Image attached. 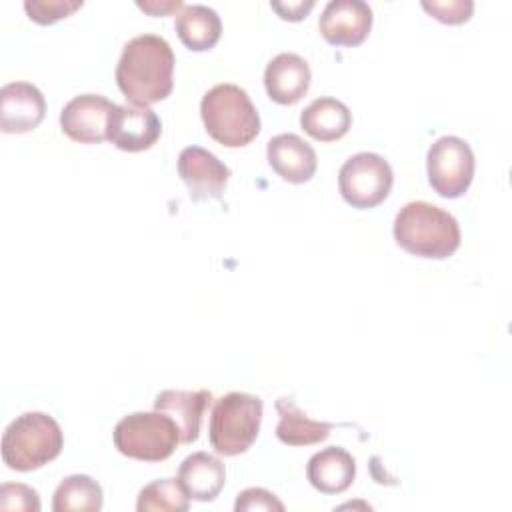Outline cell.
<instances>
[{"label": "cell", "instance_id": "ba28073f", "mask_svg": "<svg viewBox=\"0 0 512 512\" xmlns=\"http://www.w3.org/2000/svg\"><path fill=\"white\" fill-rule=\"evenodd\" d=\"M428 182L442 198H460L474 178V154L466 140L458 136H442L426 156Z\"/></svg>", "mask_w": 512, "mask_h": 512}, {"label": "cell", "instance_id": "d4e9b609", "mask_svg": "<svg viewBox=\"0 0 512 512\" xmlns=\"http://www.w3.org/2000/svg\"><path fill=\"white\" fill-rule=\"evenodd\" d=\"M0 510L38 512L40 510L38 492L26 484L6 482L0 486Z\"/></svg>", "mask_w": 512, "mask_h": 512}, {"label": "cell", "instance_id": "f1b7e54d", "mask_svg": "<svg viewBox=\"0 0 512 512\" xmlns=\"http://www.w3.org/2000/svg\"><path fill=\"white\" fill-rule=\"evenodd\" d=\"M138 8H142L144 12H148L152 16H164V14H170L174 10H182L184 4L180 0H166V2L150 0V2H138Z\"/></svg>", "mask_w": 512, "mask_h": 512}, {"label": "cell", "instance_id": "9c48e42d", "mask_svg": "<svg viewBox=\"0 0 512 512\" xmlns=\"http://www.w3.org/2000/svg\"><path fill=\"white\" fill-rule=\"evenodd\" d=\"M116 104L100 94L74 96L60 112L62 132L80 144L108 140V124Z\"/></svg>", "mask_w": 512, "mask_h": 512}, {"label": "cell", "instance_id": "44dd1931", "mask_svg": "<svg viewBox=\"0 0 512 512\" xmlns=\"http://www.w3.org/2000/svg\"><path fill=\"white\" fill-rule=\"evenodd\" d=\"M276 412L280 416L276 436L288 446H310L324 442L330 436V422L310 420L290 398H278Z\"/></svg>", "mask_w": 512, "mask_h": 512}, {"label": "cell", "instance_id": "83f0119b", "mask_svg": "<svg viewBox=\"0 0 512 512\" xmlns=\"http://www.w3.org/2000/svg\"><path fill=\"white\" fill-rule=\"evenodd\" d=\"M272 10L278 12V16L282 20H290V22H298L302 18H306V14L314 8V0H298V2H272L270 4Z\"/></svg>", "mask_w": 512, "mask_h": 512}, {"label": "cell", "instance_id": "7a4b0ae2", "mask_svg": "<svg viewBox=\"0 0 512 512\" xmlns=\"http://www.w3.org/2000/svg\"><path fill=\"white\" fill-rule=\"evenodd\" d=\"M394 240L414 256L444 260L460 246V226L450 212L430 202H408L394 218Z\"/></svg>", "mask_w": 512, "mask_h": 512}, {"label": "cell", "instance_id": "ac0fdd59", "mask_svg": "<svg viewBox=\"0 0 512 512\" xmlns=\"http://www.w3.org/2000/svg\"><path fill=\"white\" fill-rule=\"evenodd\" d=\"M178 482L190 500L212 502L226 482L224 464L208 454L194 452L186 456L178 468Z\"/></svg>", "mask_w": 512, "mask_h": 512}, {"label": "cell", "instance_id": "8fae6325", "mask_svg": "<svg viewBox=\"0 0 512 512\" xmlns=\"http://www.w3.org/2000/svg\"><path fill=\"white\" fill-rule=\"evenodd\" d=\"M178 174L186 184L190 198L198 202L222 196L230 178V168L212 152L200 146H188L178 156Z\"/></svg>", "mask_w": 512, "mask_h": 512}, {"label": "cell", "instance_id": "277c9868", "mask_svg": "<svg viewBox=\"0 0 512 512\" xmlns=\"http://www.w3.org/2000/svg\"><path fill=\"white\" fill-rule=\"evenodd\" d=\"M64 446L58 422L44 412H24L12 420L2 436V460L8 468L30 472L52 462Z\"/></svg>", "mask_w": 512, "mask_h": 512}, {"label": "cell", "instance_id": "e0dca14e", "mask_svg": "<svg viewBox=\"0 0 512 512\" xmlns=\"http://www.w3.org/2000/svg\"><path fill=\"white\" fill-rule=\"evenodd\" d=\"M356 476V460L340 446H328L316 452L306 466L308 482L322 494H340L348 490Z\"/></svg>", "mask_w": 512, "mask_h": 512}, {"label": "cell", "instance_id": "6da1fadb", "mask_svg": "<svg viewBox=\"0 0 512 512\" xmlns=\"http://www.w3.org/2000/svg\"><path fill=\"white\" fill-rule=\"evenodd\" d=\"M174 52L156 34H140L124 44L116 66V84L136 106H150L170 96L174 80Z\"/></svg>", "mask_w": 512, "mask_h": 512}, {"label": "cell", "instance_id": "3957f363", "mask_svg": "<svg viewBox=\"0 0 512 512\" xmlns=\"http://www.w3.org/2000/svg\"><path fill=\"white\" fill-rule=\"evenodd\" d=\"M200 114L210 138L228 148L250 144L260 132V116L244 88L236 84H216L202 102Z\"/></svg>", "mask_w": 512, "mask_h": 512}, {"label": "cell", "instance_id": "cb8c5ba5", "mask_svg": "<svg viewBox=\"0 0 512 512\" xmlns=\"http://www.w3.org/2000/svg\"><path fill=\"white\" fill-rule=\"evenodd\" d=\"M82 6V0H26L24 10L28 18L36 24H54L68 18Z\"/></svg>", "mask_w": 512, "mask_h": 512}, {"label": "cell", "instance_id": "d6986e66", "mask_svg": "<svg viewBox=\"0 0 512 512\" xmlns=\"http://www.w3.org/2000/svg\"><path fill=\"white\" fill-rule=\"evenodd\" d=\"M302 130L320 142L340 140L352 126L348 106L336 98L324 96L312 100L300 114Z\"/></svg>", "mask_w": 512, "mask_h": 512}, {"label": "cell", "instance_id": "484cf974", "mask_svg": "<svg viewBox=\"0 0 512 512\" xmlns=\"http://www.w3.org/2000/svg\"><path fill=\"white\" fill-rule=\"evenodd\" d=\"M422 8L444 24H462L472 16V0H424Z\"/></svg>", "mask_w": 512, "mask_h": 512}, {"label": "cell", "instance_id": "30bf717a", "mask_svg": "<svg viewBox=\"0 0 512 512\" xmlns=\"http://www.w3.org/2000/svg\"><path fill=\"white\" fill-rule=\"evenodd\" d=\"M372 28V8L364 0H332L324 6L318 30L332 46H358Z\"/></svg>", "mask_w": 512, "mask_h": 512}, {"label": "cell", "instance_id": "9a60e30c", "mask_svg": "<svg viewBox=\"0 0 512 512\" xmlns=\"http://www.w3.org/2000/svg\"><path fill=\"white\" fill-rule=\"evenodd\" d=\"M266 158L272 170L290 184L308 182L318 166L314 148L298 134H278L268 140Z\"/></svg>", "mask_w": 512, "mask_h": 512}, {"label": "cell", "instance_id": "7c38bea8", "mask_svg": "<svg viewBox=\"0 0 512 512\" xmlns=\"http://www.w3.org/2000/svg\"><path fill=\"white\" fill-rule=\"evenodd\" d=\"M162 132V122L148 106L124 104L114 108L108 124V140L124 152L152 148Z\"/></svg>", "mask_w": 512, "mask_h": 512}, {"label": "cell", "instance_id": "5bb4252c", "mask_svg": "<svg viewBox=\"0 0 512 512\" xmlns=\"http://www.w3.org/2000/svg\"><path fill=\"white\" fill-rule=\"evenodd\" d=\"M264 86L270 100L282 106H292L308 92L310 66L302 56L282 52L268 62L264 70Z\"/></svg>", "mask_w": 512, "mask_h": 512}, {"label": "cell", "instance_id": "7402d4cb", "mask_svg": "<svg viewBox=\"0 0 512 512\" xmlns=\"http://www.w3.org/2000/svg\"><path fill=\"white\" fill-rule=\"evenodd\" d=\"M102 508V488L86 474L66 476L52 500L54 512H98Z\"/></svg>", "mask_w": 512, "mask_h": 512}, {"label": "cell", "instance_id": "4fadbf2b", "mask_svg": "<svg viewBox=\"0 0 512 512\" xmlns=\"http://www.w3.org/2000/svg\"><path fill=\"white\" fill-rule=\"evenodd\" d=\"M46 114L42 92L30 82H8L0 90V128L6 134L34 130Z\"/></svg>", "mask_w": 512, "mask_h": 512}, {"label": "cell", "instance_id": "52a82bcc", "mask_svg": "<svg viewBox=\"0 0 512 512\" xmlns=\"http://www.w3.org/2000/svg\"><path fill=\"white\" fill-rule=\"evenodd\" d=\"M394 182L390 164L374 154L360 152L350 156L338 172V188L352 208H374L386 200Z\"/></svg>", "mask_w": 512, "mask_h": 512}, {"label": "cell", "instance_id": "8992f818", "mask_svg": "<svg viewBox=\"0 0 512 512\" xmlns=\"http://www.w3.org/2000/svg\"><path fill=\"white\" fill-rule=\"evenodd\" d=\"M114 446L120 454L142 460L162 462L176 450L180 432L176 422L164 412H134L114 426Z\"/></svg>", "mask_w": 512, "mask_h": 512}, {"label": "cell", "instance_id": "603a6c76", "mask_svg": "<svg viewBox=\"0 0 512 512\" xmlns=\"http://www.w3.org/2000/svg\"><path fill=\"white\" fill-rule=\"evenodd\" d=\"M188 496L182 490L178 478H158L146 484L136 502L138 512H186L188 510Z\"/></svg>", "mask_w": 512, "mask_h": 512}, {"label": "cell", "instance_id": "5b68a950", "mask_svg": "<svg viewBox=\"0 0 512 512\" xmlns=\"http://www.w3.org/2000/svg\"><path fill=\"white\" fill-rule=\"evenodd\" d=\"M262 398L246 392H228L212 408L208 438L222 456L246 452L258 438L262 422Z\"/></svg>", "mask_w": 512, "mask_h": 512}, {"label": "cell", "instance_id": "2e32d148", "mask_svg": "<svg viewBox=\"0 0 512 512\" xmlns=\"http://www.w3.org/2000/svg\"><path fill=\"white\" fill-rule=\"evenodd\" d=\"M212 402L208 390H162L154 400V410L168 414L180 432V442L192 444L198 440L200 424L206 408Z\"/></svg>", "mask_w": 512, "mask_h": 512}, {"label": "cell", "instance_id": "ffe728a7", "mask_svg": "<svg viewBox=\"0 0 512 512\" xmlns=\"http://www.w3.org/2000/svg\"><path fill=\"white\" fill-rule=\"evenodd\" d=\"M174 28L182 44L194 52H204L214 48L222 34L220 16L216 14V10L204 4L184 6L176 14Z\"/></svg>", "mask_w": 512, "mask_h": 512}, {"label": "cell", "instance_id": "4316f807", "mask_svg": "<svg viewBox=\"0 0 512 512\" xmlns=\"http://www.w3.org/2000/svg\"><path fill=\"white\" fill-rule=\"evenodd\" d=\"M236 512H252V510H284V504L268 490L264 488H246L238 494L236 504H234Z\"/></svg>", "mask_w": 512, "mask_h": 512}]
</instances>
